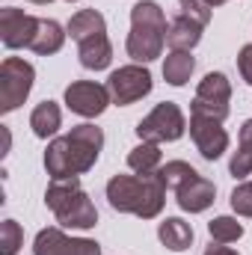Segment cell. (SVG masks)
I'll list each match as a JSON object with an SVG mask.
<instances>
[{
  "label": "cell",
  "instance_id": "1",
  "mask_svg": "<svg viewBox=\"0 0 252 255\" xmlns=\"http://www.w3.org/2000/svg\"><path fill=\"white\" fill-rule=\"evenodd\" d=\"M104 148V133L95 125H74L65 136H57L48 142L45 151V169L51 181H65L89 172Z\"/></svg>",
  "mask_w": 252,
  "mask_h": 255
},
{
  "label": "cell",
  "instance_id": "2",
  "mask_svg": "<svg viewBox=\"0 0 252 255\" xmlns=\"http://www.w3.org/2000/svg\"><path fill=\"white\" fill-rule=\"evenodd\" d=\"M107 202L119 214H136L139 220H154L163 211L166 187L157 172L151 175H113L107 181Z\"/></svg>",
  "mask_w": 252,
  "mask_h": 255
},
{
  "label": "cell",
  "instance_id": "3",
  "mask_svg": "<svg viewBox=\"0 0 252 255\" xmlns=\"http://www.w3.org/2000/svg\"><path fill=\"white\" fill-rule=\"evenodd\" d=\"M166 15L154 0H139L130 9V33H127L125 51L133 63L145 65L157 60L166 45Z\"/></svg>",
  "mask_w": 252,
  "mask_h": 255
},
{
  "label": "cell",
  "instance_id": "4",
  "mask_svg": "<svg viewBox=\"0 0 252 255\" xmlns=\"http://www.w3.org/2000/svg\"><path fill=\"white\" fill-rule=\"evenodd\" d=\"M45 205L54 211L57 223L65 229H92L98 223V211L77 178L51 181V187L45 193Z\"/></svg>",
  "mask_w": 252,
  "mask_h": 255
},
{
  "label": "cell",
  "instance_id": "5",
  "mask_svg": "<svg viewBox=\"0 0 252 255\" xmlns=\"http://www.w3.org/2000/svg\"><path fill=\"white\" fill-rule=\"evenodd\" d=\"M36 80V68L21 57H6L0 63V113L18 110Z\"/></svg>",
  "mask_w": 252,
  "mask_h": 255
},
{
  "label": "cell",
  "instance_id": "6",
  "mask_svg": "<svg viewBox=\"0 0 252 255\" xmlns=\"http://www.w3.org/2000/svg\"><path fill=\"white\" fill-rule=\"evenodd\" d=\"M187 130V119L181 113V107L175 101H163L157 104L139 125H136V136L139 142H175L181 139Z\"/></svg>",
  "mask_w": 252,
  "mask_h": 255
},
{
  "label": "cell",
  "instance_id": "7",
  "mask_svg": "<svg viewBox=\"0 0 252 255\" xmlns=\"http://www.w3.org/2000/svg\"><path fill=\"white\" fill-rule=\"evenodd\" d=\"M229 101H232V80L223 71H211L199 80L196 98L190 101V110L226 122L229 119Z\"/></svg>",
  "mask_w": 252,
  "mask_h": 255
},
{
  "label": "cell",
  "instance_id": "8",
  "mask_svg": "<svg viewBox=\"0 0 252 255\" xmlns=\"http://www.w3.org/2000/svg\"><path fill=\"white\" fill-rule=\"evenodd\" d=\"M151 86H154V83H151V71L139 63L122 65V68H116V71L107 77L110 98H113V104H119V107H127V104L145 98V95L151 92Z\"/></svg>",
  "mask_w": 252,
  "mask_h": 255
},
{
  "label": "cell",
  "instance_id": "9",
  "mask_svg": "<svg viewBox=\"0 0 252 255\" xmlns=\"http://www.w3.org/2000/svg\"><path fill=\"white\" fill-rule=\"evenodd\" d=\"M190 139L205 160H217L229 148V133L223 122L205 113H193V110H190Z\"/></svg>",
  "mask_w": 252,
  "mask_h": 255
},
{
  "label": "cell",
  "instance_id": "10",
  "mask_svg": "<svg viewBox=\"0 0 252 255\" xmlns=\"http://www.w3.org/2000/svg\"><path fill=\"white\" fill-rule=\"evenodd\" d=\"M110 89L95 83V80H74L71 86H65V107L83 119H95L107 110L110 104Z\"/></svg>",
  "mask_w": 252,
  "mask_h": 255
},
{
  "label": "cell",
  "instance_id": "11",
  "mask_svg": "<svg viewBox=\"0 0 252 255\" xmlns=\"http://www.w3.org/2000/svg\"><path fill=\"white\" fill-rule=\"evenodd\" d=\"M33 255H101L89 238H68L63 229H42L33 241Z\"/></svg>",
  "mask_w": 252,
  "mask_h": 255
},
{
  "label": "cell",
  "instance_id": "12",
  "mask_svg": "<svg viewBox=\"0 0 252 255\" xmlns=\"http://www.w3.org/2000/svg\"><path fill=\"white\" fill-rule=\"evenodd\" d=\"M36 30H39V18L36 15H27L24 9H15V6H3L0 9V42L9 51L30 48Z\"/></svg>",
  "mask_w": 252,
  "mask_h": 255
},
{
  "label": "cell",
  "instance_id": "13",
  "mask_svg": "<svg viewBox=\"0 0 252 255\" xmlns=\"http://www.w3.org/2000/svg\"><path fill=\"white\" fill-rule=\"evenodd\" d=\"M214 196H217V187H214L208 178H202V175L190 178L184 187L175 190L178 208L187 211V214H202V211H208V208L214 205Z\"/></svg>",
  "mask_w": 252,
  "mask_h": 255
},
{
  "label": "cell",
  "instance_id": "14",
  "mask_svg": "<svg viewBox=\"0 0 252 255\" xmlns=\"http://www.w3.org/2000/svg\"><path fill=\"white\" fill-rule=\"evenodd\" d=\"M202 24H196V21H190L187 15H181L178 12V18H172L169 21V30H166V45L172 48V51H193L199 42H202Z\"/></svg>",
  "mask_w": 252,
  "mask_h": 255
},
{
  "label": "cell",
  "instance_id": "15",
  "mask_svg": "<svg viewBox=\"0 0 252 255\" xmlns=\"http://www.w3.org/2000/svg\"><path fill=\"white\" fill-rule=\"evenodd\" d=\"M68 36L77 45L86 42V39H95V36H107V21L98 9H80L68 21Z\"/></svg>",
  "mask_w": 252,
  "mask_h": 255
},
{
  "label": "cell",
  "instance_id": "16",
  "mask_svg": "<svg viewBox=\"0 0 252 255\" xmlns=\"http://www.w3.org/2000/svg\"><path fill=\"white\" fill-rule=\"evenodd\" d=\"M77 57L80 65L89 68V71H104L107 65L113 63V45L107 36H95V39H86L77 45Z\"/></svg>",
  "mask_w": 252,
  "mask_h": 255
},
{
  "label": "cell",
  "instance_id": "17",
  "mask_svg": "<svg viewBox=\"0 0 252 255\" xmlns=\"http://www.w3.org/2000/svg\"><path fill=\"white\" fill-rule=\"evenodd\" d=\"M65 36H68V33H65L54 18H39V30H36V36H33L30 51H33V54H42V57L60 54L63 45H65Z\"/></svg>",
  "mask_w": 252,
  "mask_h": 255
},
{
  "label": "cell",
  "instance_id": "18",
  "mask_svg": "<svg viewBox=\"0 0 252 255\" xmlns=\"http://www.w3.org/2000/svg\"><path fill=\"white\" fill-rule=\"evenodd\" d=\"M157 238H160V244L169 253H184V250H190V244H193V226L184 223L181 217H166L157 226Z\"/></svg>",
  "mask_w": 252,
  "mask_h": 255
},
{
  "label": "cell",
  "instance_id": "19",
  "mask_svg": "<svg viewBox=\"0 0 252 255\" xmlns=\"http://www.w3.org/2000/svg\"><path fill=\"white\" fill-rule=\"evenodd\" d=\"M60 125H63V110H60L57 101H42V104L30 113V128H33V133H36L39 139L54 136V133L60 130Z\"/></svg>",
  "mask_w": 252,
  "mask_h": 255
},
{
  "label": "cell",
  "instance_id": "20",
  "mask_svg": "<svg viewBox=\"0 0 252 255\" xmlns=\"http://www.w3.org/2000/svg\"><path fill=\"white\" fill-rule=\"evenodd\" d=\"M127 166L136 175H151L160 169V145L157 142H139L127 151Z\"/></svg>",
  "mask_w": 252,
  "mask_h": 255
},
{
  "label": "cell",
  "instance_id": "21",
  "mask_svg": "<svg viewBox=\"0 0 252 255\" xmlns=\"http://www.w3.org/2000/svg\"><path fill=\"white\" fill-rule=\"evenodd\" d=\"M196 71V60L190 57V51H172L163 60V77L169 86H184Z\"/></svg>",
  "mask_w": 252,
  "mask_h": 255
},
{
  "label": "cell",
  "instance_id": "22",
  "mask_svg": "<svg viewBox=\"0 0 252 255\" xmlns=\"http://www.w3.org/2000/svg\"><path fill=\"white\" fill-rule=\"evenodd\" d=\"M229 172L235 178L252 175V119H247L244 128H241V145H238V151H235V157L229 163Z\"/></svg>",
  "mask_w": 252,
  "mask_h": 255
},
{
  "label": "cell",
  "instance_id": "23",
  "mask_svg": "<svg viewBox=\"0 0 252 255\" xmlns=\"http://www.w3.org/2000/svg\"><path fill=\"white\" fill-rule=\"evenodd\" d=\"M157 175H160V181H163L166 190H178V187L187 184L190 178H196L199 172L190 166L187 160H169V163H163V166L157 169Z\"/></svg>",
  "mask_w": 252,
  "mask_h": 255
},
{
  "label": "cell",
  "instance_id": "24",
  "mask_svg": "<svg viewBox=\"0 0 252 255\" xmlns=\"http://www.w3.org/2000/svg\"><path fill=\"white\" fill-rule=\"evenodd\" d=\"M208 232H211L214 244H235L244 238V226L235 217H214L208 223Z\"/></svg>",
  "mask_w": 252,
  "mask_h": 255
},
{
  "label": "cell",
  "instance_id": "25",
  "mask_svg": "<svg viewBox=\"0 0 252 255\" xmlns=\"http://www.w3.org/2000/svg\"><path fill=\"white\" fill-rule=\"evenodd\" d=\"M24 244V232L15 220H3L0 226V255H15Z\"/></svg>",
  "mask_w": 252,
  "mask_h": 255
},
{
  "label": "cell",
  "instance_id": "26",
  "mask_svg": "<svg viewBox=\"0 0 252 255\" xmlns=\"http://www.w3.org/2000/svg\"><path fill=\"white\" fill-rule=\"evenodd\" d=\"M232 211L241 217H252V181H244L232 190Z\"/></svg>",
  "mask_w": 252,
  "mask_h": 255
},
{
  "label": "cell",
  "instance_id": "27",
  "mask_svg": "<svg viewBox=\"0 0 252 255\" xmlns=\"http://www.w3.org/2000/svg\"><path fill=\"white\" fill-rule=\"evenodd\" d=\"M178 3H181V15H187L190 21H196L202 27L211 24V6L205 0H178Z\"/></svg>",
  "mask_w": 252,
  "mask_h": 255
},
{
  "label": "cell",
  "instance_id": "28",
  "mask_svg": "<svg viewBox=\"0 0 252 255\" xmlns=\"http://www.w3.org/2000/svg\"><path fill=\"white\" fill-rule=\"evenodd\" d=\"M238 71L244 77V83L252 86V45H244L241 54H238Z\"/></svg>",
  "mask_w": 252,
  "mask_h": 255
},
{
  "label": "cell",
  "instance_id": "29",
  "mask_svg": "<svg viewBox=\"0 0 252 255\" xmlns=\"http://www.w3.org/2000/svg\"><path fill=\"white\" fill-rule=\"evenodd\" d=\"M202 255H241V253H238V250H232V247H226V244H217V247L211 244Z\"/></svg>",
  "mask_w": 252,
  "mask_h": 255
},
{
  "label": "cell",
  "instance_id": "30",
  "mask_svg": "<svg viewBox=\"0 0 252 255\" xmlns=\"http://www.w3.org/2000/svg\"><path fill=\"white\" fill-rule=\"evenodd\" d=\"M205 3H208V6L214 9V6H223V3H229V0H205Z\"/></svg>",
  "mask_w": 252,
  "mask_h": 255
},
{
  "label": "cell",
  "instance_id": "31",
  "mask_svg": "<svg viewBox=\"0 0 252 255\" xmlns=\"http://www.w3.org/2000/svg\"><path fill=\"white\" fill-rule=\"evenodd\" d=\"M30 3H36V6H48L51 0H30Z\"/></svg>",
  "mask_w": 252,
  "mask_h": 255
},
{
  "label": "cell",
  "instance_id": "32",
  "mask_svg": "<svg viewBox=\"0 0 252 255\" xmlns=\"http://www.w3.org/2000/svg\"><path fill=\"white\" fill-rule=\"evenodd\" d=\"M65 3H77V0H65Z\"/></svg>",
  "mask_w": 252,
  "mask_h": 255
}]
</instances>
